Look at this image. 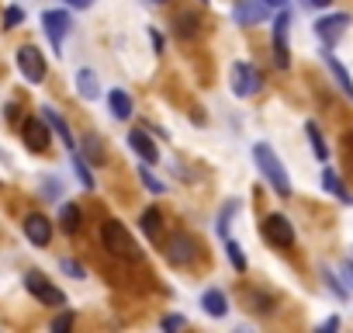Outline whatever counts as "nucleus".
<instances>
[{
	"label": "nucleus",
	"instance_id": "35",
	"mask_svg": "<svg viewBox=\"0 0 353 333\" xmlns=\"http://www.w3.org/2000/svg\"><path fill=\"white\" fill-rule=\"evenodd\" d=\"M184 326H188L184 316H166V319H163V330H184Z\"/></svg>",
	"mask_w": 353,
	"mask_h": 333
},
{
	"label": "nucleus",
	"instance_id": "31",
	"mask_svg": "<svg viewBox=\"0 0 353 333\" xmlns=\"http://www.w3.org/2000/svg\"><path fill=\"white\" fill-rule=\"evenodd\" d=\"M21 21H25V11L21 8H8L4 11V28H18Z\"/></svg>",
	"mask_w": 353,
	"mask_h": 333
},
{
	"label": "nucleus",
	"instance_id": "27",
	"mask_svg": "<svg viewBox=\"0 0 353 333\" xmlns=\"http://www.w3.org/2000/svg\"><path fill=\"white\" fill-rule=\"evenodd\" d=\"M225 254H229V264L243 274V271H246V254H243V247L232 243V240H225Z\"/></svg>",
	"mask_w": 353,
	"mask_h": 333
},
{
	"label": "nucleus",
	"instance_id": "28",
	"mask_svg": "<svg viewBox=\"0 0 353 333\" xmlns=\"http://www.w3.org/2000/svg\"><path fill=\"white\" fill-rule=\"evenodd\" d=\"M322 285H329L336 298H346V295H350V288H346V285H339V281H336V274H332V271H325V267H322Z\"/></svg>",
	"mask_w": 353,
	"mask_h": 333
},
{
	"label": "nucleus",
	"instance_id": "4",
	"mask_svg": "<svg viewBox=\"0 0 353 333\" xmlns=\"http://www.w3.org/2000/svg\"><path fill=\"white\" fill-rule=\"evenodd\" d=\"M25 288L42 302V305H52V309H59V305H66V295L46 278V274H39V271H28L25 274Z\"/></svg>",
	"mask_w": 353,
	"mask_h": 333
},
{
	"label": "nucleus",
	"instance_id": "12",
	"mask_svg": "<svg viewBox=\"0 0 353 333\" xmlns=\"http://www.w3.org/2000/svg\"><path fill=\"white\" fill-rule=\"evenodd\" d=\"M346 28H350V15H329V18H319V21H315V35H319L325 46L339 42Z\"/></svg>",
	"mask_w": 353,
	"mask_h": 333
},
{
	"label": "nucleus",
	"instance_id": "21",
	"mask_svg": "<svg viewBox=\"0 0 353 333\" xmlns=\"http://www.w3.org/2000/svg\"><path fill=\"white\" fill-rule=\"evenodd\" d=\"M77 87H80V94H83L87 101H97V97H101V87H97V73H94V70H80V73H77Z\"/></svg>",
	"mask_w": 353,
	"mask_h": 333
},
{
	"label": "nucleus",
	"instance_id": "30",
	"mask_svg": "<svg viewBox=\"0 0 353 333\" xmlns=\"http://www.w3.org/2000/svg\"><path fill=\"white\" fill-rule=\"evenodd\" d=\"M239 209V202H229L225 209H222V216H219V236H225L229 233V219H232V212Z\"/></svg>",
	"mask_w": 353,
	"mask_h": 333
},
{
	"label": "nucleus",
	"instance_id": "33",
	"mask_svg": "<svg viewBox=\"0 0 353 333\" xmlns=\"http://www.w3.org/2000/svg\"><path fill=\"white\" fill-rule=\"evenodd\" d=\"M70 326H73V312H63V316L52 319V330H56V333H63V330H70Z\"/></svg>",
	"mask_w": 353,
	"mask_h": 333
},
{
	"label": "nucleus",
	"instance_id": "26",
	"mask_svg": "<svg viewBox=\"0 0 353 333\" xmlns=\"http://www.w3.org/2000/svg\"><path fill=\"white\" fill-rule=\"evenodd\" d=\"M83 153L90 156V163H101V160H104V146H101V139H97L94 132L83 135Z\"/></svg>",
	"mask_w": 353,
	"mask_h": 333
},
{
	"label": "nucleus",
	"instance_id": "13",
	"mask_svg": "<svg viewBox=\"0 0 353 333\" xmlns=\"http://www.w3.org/2000/svg\"><path fill=\"white\" fill-rule=\"evenodd\" d=\"M25 236H28L35 247H49V240H52V222H49L46 216L32 212V216L25 219Z\"/></svg>",
	"mask_w": 353,
	"mask_h": 333
},
{
	"label": "nucleus",
	"instance_id": "17",
	"mask_svg": "<svg viewBox=\"0 0 353 333\" xmlns=\"http://www.w3.org/2000/svg\"><path fill=\"white\" fill-rule=\"evenodd\" d=\"M108 108H111V115H114V118H121V122L135 115V104H132V97H128L125 91H118V87H114V91H108Z\"/></svg>",
	"mask_w": 353,
	"mask_h": 333
},
{
	"label": "nucleus",
	"instance_id": "18",
	"mask_svg": "<svg viewBox=\"0 0 353 333\" xmlns=\"http://www.w3.org/2000/svg\"><path fill=\"white\" fill-rule=\"evenodd\" d=\"M322 59H325V66H329V73L336 77V84H339V91H343L346 97H353V80H350V73L343 70V63H339V59H336V56H332L329 49L322 53Z\"/></svg>",
	"mask_w": 353,
	"mask_h": 333
},
{
	"label": "nucleus",
	"instance_id": "39",
	"mask_svg": "<svg viewBox=\"0 0 353 333\" xmlns=\"http://www.w3.org/2000/svg\"><path fill=\"white\" fill-rule=\"evenodd\" d=\"M319 330H322V333H325V330H339V319H336V316H332V319H325V323H322V326H319Z\"/></svg>",
	"mask_w": 353,
	"mask_h": 333
},
{
	"label": "nucleus",
	"instance_id": "2",
	"mask_svg": "<svg viewBox=\"0 0 353 333\" xmlns=\"http://www.w3.org/2000/svg\"><path fill=\"white\" fill-rule=\"evenodd\" d=\"M253 160H256V166H260V174L267 178V184L274 188V195H277V198H291V181H288V174H284L277 153H274L267 142H256V146H253Z\"/></svg>",
	"mask_w": 353,
	"mask_h": 333
},
{
	"label": "nucleus",
	"instance_id": "20",
	"mask_svg": "<svg viewBox=\"0 0 353 333\" xmlns=\"http://www.w3.org/2000/svg\"><path fill=\"white\" fill-rule=\"evenodd\" d=\"M322 188H325V191H332V195H336L343 205H353V195L343 188V181H339L332 171H329V166H322Z\"/></svg>",
	"mask_w": 353,
	"mask_h": 333
},
{
	"label": "nucleus",
	"instance_id": "1",
	"mask_svg": "<svg viewBox=\"0 0 353 333\" xmlns=\"http://www.w3.org/2000/svg\"><path fill=\"white\" fill-rule=\"evenodd\" d=\"M101 243H104V250H108L111 257H118V260H142L139 243L132 240V233H128L118 219H104V222H101Z\"/></svg>",
	"mask_w": 353,
	"mask_h": 333
},
{
	"label": "nucleus",
	"instance_id": "9",
	"mask_svg": "<svg viewBox=\"0 0 353 333\" xmlns=\"http://www.w3.org/2000/svg\"><path fill=\"white\" fill-rule=\"evenodd\" d=\"M42 28H46V35H49L52 49L59 53V49H63L66 32L73 28V21H70V15H66V11H46V15H42Z\"/></svg>",
	"mask_w": 353,
	"mask_h": 333
},
{
	"label": "nucleus",
	"instance_id": "40",
	"mask_svg": "<svg viewBox=\"0 0 353 333\" xmlns=\"http://www.w3.org/2000/svg\"><path fill=\"white\" fill-rule=\"evenodd\" d=\"M263 4H267V8H277V11H281V8H288V0H263Z\"/></svg>",
	"mask_w": 353,
	"mask_h": 333
},
{
	"label": "nucleus",
	"instance_id": "8",
	"mask_svg": "<svg viewBox=\"0 0 353 333\" xmlns=\"http://www.w3.org/2000/svg\"><path fill=\"white\" fill-rule=\"evenodd\" d=\"M263 236H267L274 247L288 250V247L294 243V226H291L284 216H277V212H274V216H267V219H263Z\"/></svg>",
	"mask_w": 353,
	"mask_h": 333
},
{
	"label": "nucleus",
	"instance_id": "16",
	"mask_svg": "<svg viewBox=\"0 0 353 333\" xmlns=\"http://www.w3.org/2000/svg\"><path fill=\"white\" fill-rule=\"evenodd\" d=\"M201 309H205L208 316L222 319V316L229 312V298H225V292H222V288H208V292L201 295Z\"/></svg>",
	"mask_w": 353,
	"mask_h": 333
},
{
	"label": "nucleus",
	"instance_id": "19",
	"mask_svg": "<svg viewBox=\"0 0 353 333\" xmlns=\"http://www.w3.org/2000/svg\"><path fill=\"white\" fill-rule=\"evenodd\" d=\"M59 226H63V233H80V226H83V212L73 205V202H66L63 209H59Z\"/></svg>",
	"mask_w": 353,
	"mask_h": 333
},
{
	"label": "nucleus",
	"instance_id": "3",
	"mask_svg": "<svg viewBox=\"0 0 353 333\" xmlns=\"http://www.w3.org/2000/svg\"><path fill=\"white\" fill-rule=\"evenodd\" d=\"M263 87V73L253 63H232V94L236 97H253Z\"/></svg>",
	"mask_w": 353,
	"mask_h": 333
},
{
	"label": "nucleus",
	"instance_id": "15",
	"mask_svg": "<svg viewBox=\"0 0 353 333\" xmlns=\"http://www.w3.org/2000/svg\"><path fill=\"white\" fill-rule=\"evenodd\" d=\"M42 118H46V122H49V129H52V132L63 139V146H66V149H77V142H73V132H70V125L59 118V111H56V108H49V104H46V108H42Z\"/></svg>",
	"mask_w": 353,
	"mask_h": 333
},
{
	"label": "nucleus",
	"instance_id": "25",
	"mask_svg": "<svg viewBox=\"0 0 353 333\" xmlns=\"http://www.w3.org/2000/svg\"><path fill=\"white\" fill-rule=\"evenodd\" d=\"M176 35H181V39H194L198 35V15L194 11L176 15Z\"/></svg>",
	"mask_w": 353,
	"mask_h": 333
},
{
	"label": "nucleus",
	"instance_id": "38",
	"mask_svg": "<svg viewBox=\"0 0 353 333\" xmlns=\"http://www.w3.org/2000/svg\"><path fill=\"white\" fill-rule=\"evenodd\" d=\"M149 39H152V49H156V53H163V35H159L156 28H149Z\"/></svg>",
	"mask_w": 353,
	"mask_h": 333
},
{
	"label": "nucleus",
	"instance_id": "24",
	"mask_svg": "<svg viewBox=\"0 0 353 333\" xmlns=\"http://www.w3.org/2000/svg\"><path fill=\"white\" fill-rule=\"evenodd\" d=\"M139 222H142V229H145V236H152V240H159V233H163V216H159V209H145Z\"/></svg>",
	"mask_w": 353,
	"mask_h": 333
},
{
	"label": "nucleus",
	"instance_id": "14",
	"mask_svg": "<svg viewBox=\"0 0 353 333\" xmlns=\"http://www.w3.org/2000/svg\"><path fill=\"white\" fill-rule=\"evenodd\" d=\"M128 146L139 153L142 163H156V160H159V149H156V142H152L145 132H128Z\"/></svg>",
	"mask_w": 353,
	"mask_h": 333
},
{
	"label": "nucleus",
	"instance_id": "43",
	"mask_svg": "<svg viewBox=\"0 0 353 333\" xmlns=\"http://www.w3.org/2000/svg\"><path fill=\"white\" fill-rule=\"evenodd\" d=\"M149 4H166V0H149Z\"/></svg>",
	"mask_w": 353,
	"mask_h": 333
},
{
	"label": "nucleus",
	"instance_id": "36",
	"mask_svg": "<svg viewBox=\"0 0 353 333\" xmlns=\"http://www.w3.org/2000/svg\"><path fill=\"white\" fill-rule=\"evenodd\" d=\"M253 302H256V309H260V312H267V309H274V298H267L263 292H253Z\"/></svg>",
	"mask_w": 353,
	"mask_h": 333
},
{
	"label": "nucleus",
	"instance_id": "34",
	"mask_svg": "<svg viewBox=\"0 0 353 333\" xmlns=\"http://www.w3.org/2000/svg\"><path fill=\"white\" fill-rule=\"evenodd\" d=\"M339 274H343V285L353 292V260H343L339 264Z\"/></svg>",
	"mask_w": 353,
	"mask_h": 333
},
{
	"label": "nucleus",
	"instance_id": "11",
	"mask_svg": "<svg viewBox=\"0 0 353 333\" xmlns=\"http://www.w3.org/2000/svg\"><path fill=\"white\" fill-rule=\"evenodd\" d=\"M21 132H25V142H28V149H35V153H46V149H49L52 129H49V122H46V118H25Z\"/></svg>",
	"mask_w": 353,
	"mask_h": 333
},
{
	"label": "nucleus",
	"instance_id": "42",
	"mask_svg": "<svg viewBox=\"0 0 353 333\" xmlns=\"http://www.w3.org/2000/svg\"><path fill=\"white\" fill-rule=\"evenodd\" d=\"M70 4H73V8H90L94 0H70Z\"/></svg>",
	"mask_w": 353,
	"mask_h": 333
},
{
	"label": "nucleus",
	"instance_id": "41",
	"mask_svg": "<svg viewBox=\"0 0 353 333\" xmlns=\"http://www.w3.org/2000/svg\"><path fill=\"white\" fill-rule=\"evenodd\" d=\"M305 4H312V8H329L332 0H305Z\"/></svg>",
	"mask_w": 353,
	"mask_h": 333
},
{
	"label": "nucleus",
	"instance_id": "5",
	"mask_svg": "<svg viewBox=\"0 0 353 333\" xmlns=\"http://www.w3.org/2000/svg\"><path fill=\"white\" fill-rule=\"evenodd\" d=\"M166 257H170V264H176V267L194 264V260H198V243H194L188 233H173V236L166 240Z\"/></svg>",
	"mask_w": 353,
	"mask_h": 333
},
{
	"label": "nucleus",
	"instance_id": "7",
	"mask_svg": "<svg viewBox=\"0 0 353 333\" xmlns=\"http://www.w3.org/2000/svg\"><path fill=\"white\" fill-rule=\"evenodd\" d=\"M288 28H291V15L281 8L277 21H274V63L277 70H288L291 66V53H288Z\"/></svg>",
	"mask_w": 353,
	"mask_h": 333
},
{
	"label": "nucleus",
	"instance_id": "22",
	"mask_svg": "<svg viewBox=\"0 0 353 333\" xmlns=\"http://www.w3.org/2000/svg\"><path fill=\"white\" fill-rule=\"evenodd\" d=\"M70 160H73V171H77V178H80V184L87 188V191H94V174H90V166H87V160L77 153V149H70Z\"/></svg>",
	"mask_w": 353,
	"mask_h": 333
},
{
	"label": "nucleus",
	"instance_id": "10",
	"mask_svg": "<svg viewBox=\"0 0 353 333\" xmlns=\"http://www.w3.org/2000/svg\"><path fill=\"white\" fill-rule=\"evenodd\" d=\"M267 4L263 0H236V8H232V18H236V25L239 28H253V25H260L263 18H267Z\"/></svg>",
	"mask_w": 353,
	"mask_h": 333
},
{
	"label": "nucleus",
	"instance_id": "29",
	"mask_svg": "<svg viewBox=\"0 0 353 333\" xmlns=\"http://www.w3.org/2000/svg\"><path fill=\"white\" fill-rule=\"evenodd\" d=\"M139 178H142V184H145V188H149L152 195H163V181H156V178H152L149 163H145V166H139Z\"/></svg>",
	"mask_w": 353,
	"mask_h": 333
},
{
	"label": "nucleus",
	"instance_id": "32",
	"mask_svg": "<svg viewBox=\"0 0 353 333\" xmlns=\"http://www.w3.org/2000/svg\"><path fill=\"white\" fill-rule=\"evenodd\" d=\"M59 267H63V271H66L70 278H77V281H80V278H87V271H83V264H77V260H70V257H66V260H63Z\"/></svg>",
	"mask_w": 353,
	"mask_h": 333
},
{
	"label": "nucleus",
	"instance_id": "37",
	"mask_svg": "<svg viewBox=\"0 0 353 333\" xmlns=\"http://www.w3.org/2000/svg\"><path fill=\"white\" fill-rule=\"evenodd\" d=\"M56 191H59V181H46L42 184V198H56Z\"/></svg>",
	"mask_w": 353,
	"mask_h": 333
},
{
	"label": "nucleus",
	"instance_id": "23",
	"mask_svg": "<svg viewBox=\"0 0 353 333\" xmlns=\"http://www.w3.org/2000/svg\"><path fill=\"white\" fill-rule=\"evenodd\" d=\"M305 135H308V142H312V153L325 163V160H329V149H325V139H322L319 125H315V122H308V125H305Z\"/></svg>",
	"mask_w": 353,
	"mask_h": 333
},
{
	"label": "nucleus",
	"instance_id": "6",
	"mask_svg": "<svg viewBox=\"0 0 353 333\" xmlns=\"http://www.w3.org/2000/svg\"><path fill=\"white\" fill-rule=\"evenodd\" d=\"M18 70L28 84H42L46 80V56L35 46H21L18 49Z\"/></svg>",
	"mask_w": 353,
	"mask_h": 333
}]
</instances>
